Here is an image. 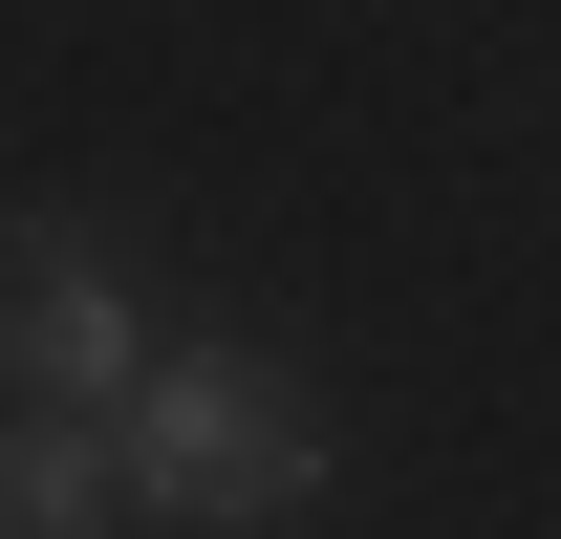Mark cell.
<instances>
[{"label": "cell", "instance_id": "cell-1", "mask_svg": "<svg viewBox=\"0 0 561 539\" xmlns=\"http://www.w3.org/2000/svg\"><path fill=\"white\" fill-rule=\"evenodd\" d=\"M108 474H130L151 539H302L324 518V389L280 345H238V324H173L130 432H108Z\"/></svg>", "mask_w": 561, "mask_h": 539}, {"label": "cell", "instance_id": "cell-3", "mask_svg": "<svg viewBox=\"0 0 561 539\" xmlns=\"http://www.w3.org/2000/svg\"><path fill=\"white\" fill-rule=\"evenodd\" d=\"M108 518H130L108 432H66V410H0V539H108Z\"/></svg>", "mask_w": 561, "mask_h": 539}, {"label": "cell", "instance_id": "cell-2", "mask_svg": "<svg viewBox=\"0 0 561 539\" xmlns=\"http://www.w3.org/2000/svg\"><path fill=\"white\" fill-rule=\"evenodd\" d=\"M151 280L87 238V216H22L0 238V389L22 410H66V432H130V389H151Z\"/></svg>", "mask_w": 561, "mask_h": 539}]
</instances>
